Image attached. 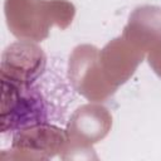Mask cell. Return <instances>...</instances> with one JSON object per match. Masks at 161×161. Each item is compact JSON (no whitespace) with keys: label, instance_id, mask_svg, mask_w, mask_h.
<instances>
[{"label":"cell","instance_id":"cell-1","mask_svg":"<svg viewBox=\"0 0 161 161\" xmlns=\"http://www.w3.org/2000/svg\"><path fill=\"white\" fill-rule=\"evenodd\" d=\"M45 58L34 70H25L21 78L10 74L9 88L3 86V131H10L36 125L49 123L55 119L59 111L58 103L47 96Z\"/></svg>","mask_w":161,"mask_h":161}]
</instances>
